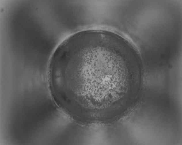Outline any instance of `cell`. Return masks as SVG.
Here are the masks:
<instances>
[{"label": "cell", "instance_id": "6da1fadb", "mask_svg": "<svg viewBox=\"0 0 182 145\" xmlns=\"http://www.w3.org/2000/svg\"><path fill=\"white\" fill-rule=\"evenodd\" d=\"M56 74L68 95L80 105H102L119 80L132 75L123 49L100 37L71 42L57 61Z\"/></svg>", "mask_w": 182, "mask_h": 145}]
</instances>
